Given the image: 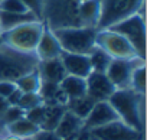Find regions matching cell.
<instances>
[{"instance_id":"6da1fadb","label":"cell","mask_w":147,"mask_h":140,"mask_svg":"<svg viewBox=\"0 0 147 140\" xmlns=\"http://www.w3.org/2000/svg\"><path fill=\"white\" fill-rule=\"evenodd\" d=\"M39 65L35 52H22L6 43H0V81L16 83Z\"/></svg>"},{"instance_id":"7a4b0ae2","label":"cell","mask_w":147,"mask_h":140,"mask_svg":"<svg viewBox=\"0 0 147 140\" xmlns=\"http://www.w3.org/2000/svg\"><path fill=\"white\" fill-rule=\"evenodd\" d=\"M143 97L144 95L133 91L131 88H121L111 94L108 103L123 123L137 131H143V118L140 113Z\"/></svg>"},{"instance_id":"3957f363","label":"cell","mask_w":147,"mask_h":140,"mask_svg":"<svg viewBox=\"0 0 147 140\" xmlns=\"http://www.w3.org/2000/svg\"><path fill=\"white\" fill-rule=\"evenodd\" d=\"M52 32L59 41L63 52L90 55V52L97 46L95 45L97 28L66 26V28L52 29Z\"/></svg>"},{"instance_id":"277c9868","label":"cell","mask_w":147,"mask_h":140,"mask_svg":"<svg viewBox=\"0 0 147 140\" xmlns=\"http://www.w3.org/2000/svg\"><path fill=\"white\" fill-rule=\"evenodd\" d=\"M45 28V22L40 20H32V22H26L22 23L10 30L2 32L0 38L2 42L18 49L22 52H35L38 42L42 36Z\"/></svg>"},{"instance_id":"5b68a950","label":"cell","mask_w":147,"mask_h":140,"mask_svg":"<svg viewBox=\"0 0 147 140\" xmlns=\"http://www.w3.org/2000/svg\"><path fill=\"white\" fill-rule=\"evenodd\" d=\"M78 0H45V23L51 29L81 26L78 20Z\"/></svg>"},{"instance_id":"8992f818","label":"cell","mask_w":147,"mask_h":140,"mask_svg":"<svg viewBox=\"0 0 147 140\" xmlns=\"http://www.w3.org/2000/svg\"><path fill=\"white\" fill-rule=\"evenodd\" d=\"M146 0H100L101 15L97 29H108L110 26L138 13Z\"/></svg>"},{"instance_id":"52a82bcc","label":"cell","mask_w":147,"mask_h":140,"mask_svg":"<svg viewBox=\"0 0 147 140\" xmlns=\"http://www.w3.org/2000/svg\"><path fill=\"white\" fill-rule=\"evenodd\" d=\"M108 29L123 35L136 49L137 55L140 58L146 59V20L144 16L136 13L113 26Z\"/></svg>"},{"instance_id":"ba28073f","label":"cell","mask_w":147,"mask_h":140,"mask_svg":"<svg viewBox=\"0 0 147 140\" xmlns=\"http://www.w3.org/2000/svg\"><path fill=\"white\" fill-rule=\"evenodd\" d=\"M95 45L105 51L113 59H131L138 56L133 45L123 35L111 29H97Z\"/></svg>"},{"instance_id":"9c48e42d","label":"cell","mask_w":147,"mask_h":140,"mask_svg":"<svg viewBox=\"0 0 147 140\" xmlns=\"http://www.w3.org/2000/svg\"><path fill=\"white\" fill-rule=\"evenodd\" d=\"M146 64L144 58L136 56L131 59H113L107 68V77L115 87V90L121 88H130V81H131V74L134 71V68L138 65Z\"/></svg>"},{"instance_id":"30bf717a","label":"cell","mask_w":147,"mask_h":140,"mask_svg":"<svg viewBox=\"0 0 147 140\" xmlns=\"http://www.w3.org/2000/svg\"><path fill=\"white\" fill-rule=\"evenodd\" d=\"M97 140H143V131H137L121 120L90 130Z\"/></svg>"},{"instance_id":"8fae6325","label":"cell","mask_w":147,"mask_h":140,"mask_svg":"<svg viewBox=\"0 0 147 140\" xmlns=\"http://www.w3.org/2000/svg\"><path fill=\"white\" fill-rule=\"evenodd\" d=\"M87 95H90L95 103L108 101L111 94L115 91V87L110 81L105 72H91L87 78Z\"/></svg>"},{"instance_id":"7c38bea8","label":"cell","mask_w":147,"mask_h":140,"mask_svg":"<svg viewBox=\"0 0 147 140\" xmlns=\"http://www.w3.org/2000/svg\"><path fill=\"white\" fill-rule=\"evenodd\" d=\"M120 120L117 113L114 111V108L111 107V104L108 101H97L92 107V110L90 111V114L87 116V118L84 120V127L85 130H92L97 127H102L111 121Z\"/></svg>"},{"instance_id":"4fadbf2b","label":"cell","mask_w":147,"mask_h":140,"mask_svg":"<svg viewBox=\"0 0 147 140\" xmlns=\"http://www.w3.org/2000/svg\"><path fill=\"white\" fill-rule=\"evenodd\" d=\"M62 52H63V49H62L59 41L53 35L52 29L45 23L42 36H40V39L38 42V46L35 49L36 56L39 58V61H48V59L61 58Z\"/></svg>"},{"instance_id":"5bb4252c","label":"cell","mask_w":147,"mask_h":140,"mask_svg":"<svg viewBox=\"0 0 147 140\" xmlns=\"http://www.w3.org/2000/svg\"><path fill=\"white\" fill-rule=\"evenodd\" d=\"M61 61L63 64V68H65V71H66L68 75H75V77H80V78H87L92 72L88 55L62 52Z\"/></svg>"},{"instance_id":"9a60e30c","label":"cell","mask_w":147,"mask_h":140,"mask_svg":"<svg viewBox=\"0 0 147 140\" xmlns=\"http://www.w3.org/2000/svg\"><path fill=\"white\" fill-rule=\"evenodd\" d=\"M38 71H39V75H40L42 81L55 83V84H59L68 75L66 71H65V68H63V64H62L61 58L48 59V61H39Z\"/></svg>"},{"instance_id":"2e32d148","label":"cell","mask_w":147,"mask_h":140,"mask_svg":"<svg viewBox=\"0 0 147 140\" xmlns=\"http://www.w3.org/2000/svg\"><path fill=\"white\" fill-rule=\"evenodd\" d=\"M101 15L100 0H84L78 5V20L81 26L97 28Z\"/></svg>"},{"instance_id":"e0dca14e","label":"cell","mask_w":147,"mask_h":140,"mask_svg":"<svg viewBox=\"0 0 147 140\" xmlns=\"http://www.w3.org/2000/svg\"><path fill=\"white\" fill-rule=\"evenodd\" d=\"M84 127V120H81L80 117H77L71 111H65L59 124L55 129V133L61 137V139H68L75 136L77 133H80Z\"/></svg>"},{"instance_id":"ac0fdd59","label":"cell","mask_w":147,"mask_h":140,"mask_svg":"<svg viewBox=\"0 0 147 140\" xmlns=\"http://www.w3.org/2000/svg\"><path fill=\"white\" fill-rule=\"evenodd\" d=\"M38 93L40 94L42 101H43L45 106H52V104L66 106V103H68V97L65 95V93L62 91V88L59 87V84L42 81L40 88H39Z\"/></svg>"},{"instance_id":"d6986e66","label":"cell","mask_w":147,"mask_h":140,"mask_svg":"<svg viewBox=\"0 0 147 140\" xmlns=\"http://www.w3.org/2000/svg\"><path fill=\"white\" fill-rule=\"evenodd\" d=\"M59 87L62 88V91L65 93L68 100H74V98H80V97L87 95V81H85V78H80V77H75V75H66L59 83Z\"/></svg>"},{"instance_id":"ffe728a7","label":"cell","mask_w":147,"mask_h":140,"mask_svg":"<svg viewBox=\"0 0 147 140\" xmlns=\"http://www.w3.org/2000/svg\"><path fill=\"white\" fill-rule=\"evenodd\" d=\"M38 20L30 12L26 13H9V12H2L0 10V33L10 30L22 23Z\"/></svg>"},{"instance_id":"44dd1931","label":"cell","mask_w":147,"mask_h":140,"mask_svg":"<svg viewBox=\"0 0 147 140\" xmlns=\"http://www.w3.org/2000/svg\"><path fill=\"white\" fill-rule=\"evenodd\" d=\"M7 129V133L12 134V136H16V137H20V139H33L38 131L40 130L36 124H33L32 121H29L28 118L22 117L20 120L6 126Z\"/></svg>"},{"instance_id":"7402d4cb","label":"cell","mask_w":147,"mask_h":140,"mask_svg":"<svg viewBox=\"0 0 147 140\" xmlns=\"http://www.w3.org/2000/svg\"><path fill=\"white\" fill-rule=\"evenodd\" d=\"M66 111L65 106L61 104H52V106H45V116H43V121L40 124V130H49V131H55L56 126L59 124L63 113Z\"/></svg>"},{"instance_id":"603a6c76","label":"cell","mask_w":147,"mask_h":140,"mask_svg":"<svg viewBox=\"0 0 147 140\" xmlns=\"http://www.w3.org/2000/svg\"><path fill=\"white\" fill-rule=\"evenodd\" d=\"M95 101L90 97V95H84L80 98H74V100H68L66 103V110L74 113L77 117H80L81 120H85L87 116L90 114V111L92 110Z\"/></svg>"},{"instance_id":"cb8c5ba5","label":"cell","mask_w":147,"mask_h":140,"mask_svg":"<svg viewBox=\"0 0 147 140\" xmlns=\"http://www.w3.org/2000/svg\"><path fill=\"white\" fill-rule=\"evenodd\" d=\"M88 58H90L91 69H92L94 72H105L107 68H108V65H110V62L113 61V58H111L105 51H102V49L98 48V46H95V48L90 52Z\"/></svg>"},{"instance_id":"d4e9b609","label":"cell","mask_w":147,"mask_h":140,"mask_svg":"<svg viewBox=\"0 0 147 140\" xmlns=\"http://www.w3.org/2000/svg\"><path fill=\"white\" fill-rule=\"evenodd\" d=\"M40 84H42V78L39 75V71L38 68L33 69L32 72L20 77L18 81H16V87L22 91V93H38L39 88H40Z\"/></svg>"},{"instance_id":"484cf974","label":"cell","mask_w":147,"mask_h":140,"mask_svg":"<svg viewBox=\"0 0 147 140\" xmlns=\"http://www.w3.org/2000/svg\"><path fill=\"white\" fill-rule=\"evenodd\" d=\"M130 88L141 95L146 93V64L138 65L134 68V71L131 74V81H130Z\"/></svg>"},{"instance_id":"4316f807","label":"cell","mask_w":147,"mask_h":140,"mask_svg":"<svg viewBox=\"0 0 147 140\" xmlns=\"http://www.w3.org/2000/svg\"><path fill=\"white\" fill-rule=\"evenodd\" d=\"M43 104L42 97L39 93H22V97L18 103V107H20L23 111H28L33 107H38Z\"/></svg>"},{"instance_id":"83f0119b","label":"cell","mask_w":147,"mask_h":140,"mask_svg":"<svg viewBox=\"0 0 147 140\" xmlns=\"http://www.w3.org/2000/svg\"><path fill=\"white\" fill-rule=\"evenodd\" d=\"M22 117H25V111L18 107V106H9V108L5 111V114L2 116V118H0V124H3L5 127L20 120Z\"/></svg>"},{"instance_id":"f1b7e54d","label":"cell","mask_w":147,"mask_h":140,"mask_svg":"<svg viewBox=\"0 0 147 140\" xmlns=\"http://www.w3.org/2000/svg\"><path fill=\"white\" fill-rule=\"evenodd\" d=\"M22 3L26 6L28 12H30L38 20L43 22L45 13V0H22Z\"/></svg>"},{"instance_id":"f546056e","label":"cell","mask_w":147,"mask_h":140,"mask_svg":"<svg viewBox=\"0 0 147 140\" xmlns=\"http://www.w3.org/2000/svg\"><path fill=\"white\" fill-rule=\"evenodd\" d=\"M0 10L9 13H26L28 9L22 3V0H2L0 2Z\"/></svg>"},{"instance_id":"4dcf8cb0","label":"cell","mask_w":147,"mask_h":140,"mask_svg":"<svg viewBox=\"0 0 147 140\" xmlns=\"http://www.w3.org/2000/svg\"><path fill=\"white\" fill-rule=\"evenodd\" d=\"M43 116H45V104H40L38 107H33V108L25 111V118H28L38 127H40V124L43 121Z\"/></svg>"},{"instance_id":"1f68e13d","label":"cell","mask_w":147,"mask_h":140,"mask_svg":"<svg viewBox=\"0 0 147 140\" xmlns=\"http://www.w3.org/2000/svg\"><path fill=\"white\" fill-rule=\"evenodd\" d=\"M16 88H18L16 83H13V81H0V95L6 100Z\"/></svg>"},{"instance_id":"d6a6232c","label":"cell","mask_w":147,"mask_h":140,"mask_svg":"<svg viewBox=\"0 0 147 140\" xmlns=\"http://www.w3.org/2000/svg\"><path fill=\"white\" fill-rule=\"evenodd\" d=\"M33 139L35 140H63L55 131H49V130H39Z\"/></svg>"},{"instance_id":"836d02e7","label":"cell","mask_w":147,"mask_h":140,"mask_svg":"<svg viewBox=\"0 0 147 140\" xmlns=\"http://www.w3.org/2000/svg\"><path fill=\"white\" fill-rule=\"evenodd\" d=\"M63 140H97V139L92 136V133H91L90 130L82 129V130H81L80 133H77L75 136L68 137V139H63Z\"/></svg>"},{"instance_id":"e575fe53","label":"cell","mask_w":147,"mask_h":140,"mask_svg":"<svg viewBox=\"0 0 147 140\" xmlns=\"http://www.w3.org/2000/svg\"><path fill=\"white\" fill-rule=\"evenodd\" d=\"M20 97H22V91H20L19 88H16V90L7 97V103H9V106H18Z\"/></svg>"},{"instance_id":"d590c367","label":"cell","mask_w":147,"mask_h":140,"mask_svg":"<svg viewBox=\"0 0 147 140\" xmlns=\"http://www.w3.org/2000/svg\"><path fill=\"white\" fill-rule=\"evenodd\" d=\"M7 108H9V103H7V100L0 95V118H2V116L5 114V111H6Z\"/></svg>"},{"instance_id":"8d00e7d4","label":"cell","mask_w":147,"mask_h":140,"mask_svg":"<svg viewBox=\"0 0 147 140\" xmlns=\"http://www.w3.org/2000/svg\"><path fill=\"white\" fill-rule=\"evenodd\" d=\"M5 140H25V139H20V137H16V136H12V134H9L7 137H5Z\"/></svg>"},{"instance_id":"74e56055","label":"cell","mask_w":147,"mask_h":140,"mask_svg":"<svg viewBox=\"0 0 147 140\" xmlns=\"http://www.w3.org/2000/svg\"><path fill=\"white\" fill-rule=\"evenodd\" d=\"M25 140H33V139H25Z\"/></svg>"},{"instance_id":"f35d334b","label":"cell","mask_w":147,"mask_h":140,"mask_svg":"<svg viewBox=\"0 0 147 140\" xmlns=\"http://www.w3.org/2000/svg\"><path fill=\"white\" fill-rule=\"evenodd\" d=\"M0 140H5V139H3V137H0Z\"/></svg>"},{"instance_id":"ab89813d","label":"cell","mask_w":147,"mask_h":140,"mask_svg":"<svg viewBox=\"0 0 147 140\" xmlns=\"http://www.w3.org/2000/svg\"><path fill=\"white\" fill-rule=\"evenodd\" d=\"M78 2H84V0H78Z\"/></svg>"},{"instance_id":"60d3db41","label":"cell","mask_w":147,"mask_h":140,"mask_svg":"<svg viewBox=\"0 0 147 140\" xmlns=\"http://www.w3.org/2000/svg\"><path fill=\"white\" fill-rule=\"evenodd\" d=\"M0 43H2V38H0Z\"/></svg>"},{"instance_id":"b9f144b4","label":"cell","mask_w":147,"mask_h":140,"mask_svg":"<svg viewBox=\"0 0 147 140\" xmlns=\"http://www.w3.org/2000/svg\"><path fill=\"white\" fill-rule=\"evenodd\" d=\"M0 2H2V0H0Z\"/></svg>"},{"instance_id":"7bdbcfd3","label":"cell","mask_w":147,"mask_h":140,"mask_svg":"<svg viewBox=\"0 0 147 140\" xmlns=\"http://www.w3.org/2000/svg\"><path fill=\"white\" fill-rule=\"evenodd\" d=\"M33 140H35V139H33Z\"/></svg>"}]
</instances>
